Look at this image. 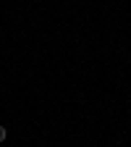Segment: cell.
<instances>
[{"instance_id": "1", "label": "cell", "mask_w": 131, "mask_h": 147, "mask_svg": "<svg viewBox=\"0 0 131 147\" xmlns=\"http://www.w3.org/2000/svg\"><path fill=\"white\" fill-rule=\"evenodd\" d=\"M5 137H8V129H5V126H0V142H3Z\"/></svg>"}]
</instances>
